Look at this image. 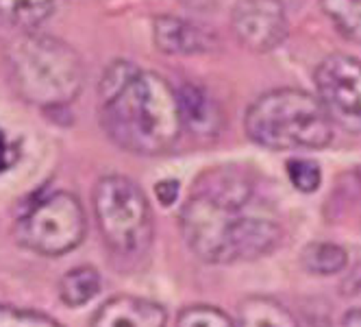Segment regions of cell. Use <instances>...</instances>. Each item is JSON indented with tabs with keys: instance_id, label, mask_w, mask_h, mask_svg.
<instances>
[{
	"instance_id": "1",
	"label": "cell",
	"mask_w": 361,
	"mask_h": 327,
	"mask_svg": "<svg viewBox=\"0 0 361 327\" xmlns=\"http://www.w3.org/2000/svg\"><path fill=\"white\" fill-rule=\"evenodd\" d=\"M252 201L255 190L244 172L218 168L202 174L180 210V232L192 254L207 264H235L274 251L279 222Z\"/></svg>"
},
{
	"instance_id": "2",
	"label": "cell",
	"mask_w": 361,
	"mask_h": 327,
	"mask_svg": "<svg viewBox=\"0 0 361 327\" xmlns=\"http://www.w3.org/2000/svg\"><path fill=\"white\" fill-rule=\"evenodd\" d=\"M100 120L111 142L135 155H161L183 131L172 85L131 61H114L102 74Z\"/></svg>"
},
{
	"instance_id": "3",
	"label": "cell",
	"mask_w": 361,
	"mask_h": 327,
	"mask_svg": "<svg viewBox=\"0 0 361 327\" xmlns=\"http://www.w3.org/2000/svg\"><path fill=\"white\" fill-rule=\"evenodd\" d=\"M246 136L270 150L324 148L333 140V120L322 103L302 90H272L250 105Z\"/></svg>"
},
{
	"instance_id": "4",
	"label": "cell",
	"mask_w": 361,
	"mask_h": 327,
	"mask_svg": "<svg viewBox=\"0 0 361 327\" xmlns=\"http://www.w3.org/2000/svg\"><path fill=\"white\" fill-rule=\"evenodd\" d=\"M18 92L33 105L59 107L76 98L83 85V66L74 50L46 35H29L9 53Z\"/></svg>"
},
{
	"instance_id": "5",
	"label": "cell",
	"mask_w": 361,
	"mask_h": 327,
	"mask_svg": "<svg viewBox=\"0 0 361 327\" xmlns=\"http://www.w3.org/2000/svg\"><path fill=\"white\" fill-rule=\"evenodd\" d=\"M94 214L105 242L135 256L152 240V212L144 190L124 174H107L94 190Z\"/></svg>"
},
{
	"instance_id": "6",
	"label": "cell",
	"mask_w": 361,
	"mask_h": 327,
	"mask_svg": "<svg viewBox=\"0 0 361 327\" xmlns=\"http://www.w3.org/2000/svg\"><path fill=\"white\" fill-rule=\"evenodd\" d=\"M87 220L81 201L72 192L59 190L22 214L16 222V238L24 249L39 256H66L85 238Z\"/></svg>"
},
{
	"instance_id": "7",
	"label": "cell",
	"mask_w": 361,
	"mask_h": 327,
	"mask_svg": "<svg viewBox=\"0 0 361 327\" xmlns=\"http://www.w3.org/2000/svg\"><path fill=\"white\" fill-rule=\"evenodd\" d=\"M318 100L333 122L344 129L361 131V61L335 53L316 70Z\"/></svg>"
},
{
	"instance_id": "8",
	"label": "cell",
	"mask_w": 361,
	"mask_h": 327,
	"mask_svg": "<svg viewBox=\"0 0 361 327\" xmlns=\"http://www.w3.org/2000/svg\"><path fill=\"white\" fill-rule=\"evenodd\" d=\"M233 31L242 46L268 53L288 37V18L281 0H242L233 11Z\"/></svg>"
},
{
	"instance_id": "9",
	"label": "cell",
	"mask_w": 361,
	"mask_h": 327,
	"mask_svg": "<svg viewBox=\"0 0 361 327\" xmlns=\"http://www.w3.org/2000/svg\"><path fill=\"white\" fill-rule=\"evenodd\" d=\"M92 327H168V314L150 299L118 295L98 308Z\"/></svg>"
},
{
	"instance_id": "10",
	"label": "cell",
	"mask_w": 361,
	"mask_h": 327,
	"mask_svg": "<svg viewBox=\"0 0 361 327\" xmlns=\"http://www.w3.org/2000/svg\"><path fill=\"white\" fill-rule=\"evenodd\" d=\"M154 44L168 55H198L212 48V40L196 24L174 18L161 16L154 20Z\"/></svg>"
},
{
	"instance_id": "11",
	"label": "cell",
	"mask_w": 361,
	"mask_h": 327,
	"mask_svg": "<svg viewBox=\"0 0 361 327\" xmlns=\"http://www.w3.org/2000/svg\"><path fill=\"white\" fill-rule=\"evenodd\" d=\"M176 96L183 127H190L200 136H216L220 127V109L214 100L196 85H185Z\"/></svg>"
},
{
	"instance_id": "12",
	"label": "cell",
	"mask_w": 361,
	"mask_h": 327,
	"mask_svg": "<svg viewBox=\"0 0 361 327\" xmlns=\"http://www.w3.org/2000/svg\"><path fill=\"white\" fill-rule=\"evenodd\" d=\"M238 327H298V323L276 299L255 295L240 304Z\"/></svg>"
},
{
	"instance_id": "13",
	"label": "cell",
	"mask_w": 361,
	"mask_h": 327,
	"mask_svg": "<svg viewBox=\"0 0 361 327\" xmlns=\"http://www.w3.org/2000/svg\"><path fill=\"white\" fill-rule=\"evenodd\" d=\"M100 288V273L90 264H81L63 273V278L59 280V299L68 308H81L90 304Z\"/></svg>"
},
{
	"instance_id": "14",
	"label": "cell",
	"mask_w": 361,
	"mask_h": 327,
	"mask_svg": "<svg viewBox=\"0 0 361 327\" xmlns=\"http://www.w3.org/2000/svg\"><path fill=\"white\" fill-rule=\"evenodd\" d=\"M348 262L346 251L335 242H309L300 251V264L314 275H335Z\"/></svg>"
},
{
	"instance_id": "15",
	"label": "cell",
	"mask_w": 361,
	"mask_h": 327,
	"mask_svg": "<svg viewBox=\"0 0 361 327\" xmlns=\"http://www.w3.org/2000/svg\"><path fill=\"white\" fill-rule=\"evenodd\" d=\"M55 0H0V18L20 29H35L50 16Z\"/></svg>"
},
{
	"instance_id": "16",
	"label": "cell",
	"mask_w": 361,
	"mask_h": 327,
	"mask_svg": "<svg viewBox=\"0 0 361 327\" xmlns=\"http://www.w3.org/2000/svg\"><path fill=\"white\" fill-rule=\"evenodd\" d=\"M324 13L344 37L361 42V0H320Z\"/></svg>"
},
{
	"instance_id": "17",
	"label": "cell",
	"mask_w": 361,
	"mask_h": 327,
	"mask_svg": "<svg viewBox=\"0 0 361 327\" xmlns=\"http://www.w3.org/2000/svg\"><path fill=\"white\" fill-rule=\"evenodd\" d=\"M176 327H235V323L214 306H190L178 314Z\"/></svg>"
},
{
	"instance_id": "18",
	"label": "cell",
	"mask_w": 361,
	"mask_h": 327,
	"mask_svg": "<svg viewBox=\"0 0 361 327\" xmlns=\"http://www.w3.org/2000/svg\"><path fill=\"white\" fill-rule=\"evenodd\" d=\"M0 327H63L59 321L37 310L0 306Z\"/></svg>"
},
{
	"instance_id": "19",
	"label": "cell",
	"mask_w": 361,
	"mask_h": 327,
	"mask_svg": "<svg viewBox=\"0 0 361 327\" xmlns=\"http://www.w3.org/2000/svg\"><path fill=\"white\" fill-rule=\"evenodd\" d=\"M288 177L296 190L309 194V192H316L320 188L322 172H320V166L316 162L294 157L288 162Z\"/></svg>"
},
{
	"instance_id": "20",
	"label": "cell",
	"mask_w": 361,
	"mask_h": 327,
	"mask_svg": "<svg viewBox=\"0 0 361 327\" xmlns=\"http://www.w3.org/2000/svg\"><path fill=\"white\" fill-rule=\"evenodd\" d=\"M154 192H157V198L168 208V206L174 203L176 196H178V182H174V179L159 182L157 186H154Z\"/></svg>"
},
{
	"instance_id": "21",
	"label": "cell",
	"mask_w": 361,
	"mask_h": 327,
	"mask_svg": "<svg viewBox=\"0 0 361 327\" xmlns=\"http://www.w3.org/2000/svg\"><path fill=\"white\" fill-rule=\"evenodd\" d=\"M13 162H16V150H13L11 142L7 140L5 131L0 129V172H5Z\"/></svg>"
},
{
	"instance_id": "22",
	"label": "cell",
	"mask_w": 361,
	"mask_h": 327,
	"mask_svg": "<svg viewBox=\"0 0 361 327\" xmlns=\"http://www.w3.org/2000/svg\"><path fill=\"white\" fill-rule=\"evenodd\" d=\"M342 327H361V308L346 312V316L342 321Z\"/></svg>"
}]
</instances>
